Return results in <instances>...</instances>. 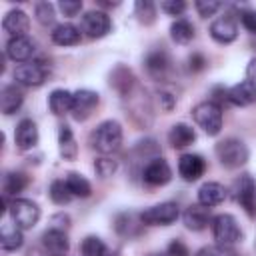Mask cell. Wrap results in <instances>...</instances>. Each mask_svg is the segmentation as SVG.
Segmentation results:
<instances>
[{
    "label": "cell",
    "instance_id": "obj_1",
    "mask_svg": "<svg viewBox=\"0 0 256 256\" xmlns=\"http://www.w3.org/2000/svg\"><path fill=\"white\" fill-rule=\"evenodd\" d=\"M90 144L100 154H112L122 144V126L116 120H104L96 126V130L90 136Z\"/></svg>",
    "mask_w": 256,
    "mask_h": 256
},
{
    "label": "cell",
    "instance_id": "obj_2",
    "mask_svg": "<svg viewBox=\"0 0 256 256\" xmlns=\"http://www.w3.org/2000/svg\"><path fill=\"white\" fill-rule=\"evenodd\" d=\"M216 156L224 168H240L248 162V146L238 138H224L216 144Z\"/></svg>",
    "mask_w": 256,
    "mask_h": 256
},
{
    "label": "cell",
    "instance_id": "obj_3",
    "mask_svg": "<svg viewBox=\"0 0 256 256\" xmlns=\"http://www.w3.org/2000/svg\"><path fill=\"white\" fill-rule=\"evenodd\" d=\"M192 116H194V122L208 136H216L220 132V128H222V108L212 100L196 104L192 108Z\"/></svg>",
    "mask_w": 256,
    "mask_h": 256
},
{
    "label": "cell",
    "instance_id": "obj_4",
    "mask_svg": "<svg viewBox=\"0 0 256 256\" xmlns=\"http://www.w3.org/2000/svg\"><path fill=\"white\" fill-rule=\"evenodd\" d=\"M212 236L216 244L232 246L242 238V230L232 214H218L216 218H212Z\"/></svg>",
    "mask_w": 256,
    "mask_h": 256
},
{
    "label": "cell",
    "instance_id": "obj_5",
    "mask_svg": "<svg viewBox=\"0 0 256 256\" xmlns=\"http://www.w3.org/2000/svg\"><path fill=\"white\" fill-rule=\"evenodd\" d=\"M10 216L12 222L20 228V230H30L38 224L40 220V208L36 202L26 200V198H16L10 204Z\"/></svg>",
    "mask_w": 256,
    "mask_h": 256
},
{
    "label": "cell",
    "instance_id": "obj_6",
    "mask_svg": "<svg viewBox=\"0 0 256 256\" xmlns=\"http://www.w3.org/2000/svg\"><path fill=\"white\" fill-rule=\"evenodd\" d=\"M178 216H180V210H178L176 202H160V204L144 210L140 214V220H142V224H148V226H168V224L176 222Z\"/></svg>",
    "mask_w": 256,
    "mask_h": 256
},
{
    "label": "cell",
    "instance_id": "obj_7",
    "mask_svg": "<svg viewBox=\"0 0 256 256\" xmlns=\"http://www.w3.org/2000/svg\"><path fill=\"white\" fill-rule=\"evenodd\" d=\"M112 30L110 16L102 10H90L82 16V32L90 38H102Z\"/></svg>",
    "mask_w": 256,
    "mask_h": 256
},
{
    "label": "cell",
    "instance_id": "obj_8",
    "mask_svg": "<svg viewBox=\"0 0 256 256\" xmlns=\"http://www.w3.org/2000/svg\"><path fill=\"white\" fill-rule=\"evenodd\" d=\"M234 200L248 212L252 214L256 208V184L250 174H242L234 182Z\"/></svg>",
    "mask_w": 256,
    "mask_h": 256
},
{
    "label": "cell",
    "instance_id": "obj_9",
    "mask_svg": "<svg viewBox=\"0 0 256 256\" xmlns=\"http://www.w3.org/2000/svg\"><path fill=\"white\" fill-rule=\"evenodd\" d=\"M142 178L150 186H164V184H168L172 180V170H170V166H168L166 160L154 158L142 170Z\"/></svg>",
    "mask_w": 256,
    "mask_h": 256
},
{
    "label": "cell",
    "instance_id": "obj_10",
    "mask_svg": "<svg viewBox=\"0 0 256 256\" xmlns=\"http://www.w3.org/2000/svg\"><path fill=\"white\" fill-rule=\"evenodd\" d=\"M48 76V70L38 64V62H26L16 66L14 70V80L24 84V86H40Z\"/></svg>",
    "mask_w": 256,
    "mask_h": 256
},
{
    "label": "cell",
    "instance_id": "obj_11",
    "mask_svg": "<svg viewBox=\"0 0 256 256\" xmlns=\"http://www.w3.org/2000/svg\"><path fill=\"white\" fill-rule=\"evenodd\" d=\"M226 98L234 106H250L252 102H256V82L252 78H246V80L234 84L226 92Z\"/></svg>",
    "mask_w": 256,
    "mask_h": 256
},
{
    "label": "cell",
    "instance_id": "obj_12",
    "mask_svg": "<svg viewBox=\"0 0 256 256\" xmlns=\"http://www.w3.org/2000/svg\"><path fill=\"white\" fill-rule=\"evenodd\" d=\"M98 106V94L92 90H78L74 92V102H72V116L74 120H86L92 110Z\"/></svg>",
    "mask_w": 256,
    "mask_h": 256
},
{
    "label": "cell",
    "instance_id": "obj_13",
    "mask_svg": "<svg viewBox=\"0 0 256 256\" xmlns=\"http://www.w3.org/2000/svg\"><path fill=\"white\" fill-rule=\"evenodd\" d=\"M42 248L48 256H64L70 248L68 236L60 228H50L42 234Z\"/></svg>",
    "mask_w": 256,
    "mask_h": 256
},
{
    "label": "cell",
    "instance_id": "obj_14",
    "mask_svg": "<svg viewBox=\"0 0 256 256\" xmlns=\"http://www.w3.org/2000/svg\"><path fill=\"white\" fill-rule=\"evenodd\" d=\"M206 170V162L200 154H182L178 160V174L186 180V182H194L198 180Z\"/></svg>",
    "mask_w": 256,
    "mask_h": 256
},
{
    "label": "cell",
    "instance_id": "obj_15",
    "mask_svg": "<svg viewBox=\"0 0 256 256\" xmlns=\"http://www.w3.org/2000/svg\"><path fill=\"white\" fill-rule=\"evenodd\" d=\"M14 144L20 150H30L38 144V128L30 118H24L16 124L14 130Z\"/></svg>",
    "mask_w": 256,
    "mask_h": 256
},
{
    "label": "cell",
    "instance_id": "obj_16",
    "mask_svg": "<svg viewBox=\"0 0 256 256\" xmlns=\"http://www.w3.org/2000/svg\"><path fill=\"white\" fill-rule=\"evenodd\" d=\"M36 50V44L28 38V36H18V38H10L6 44V56L14 62H26L32 58Z\"/></svg>",
    "mask_w": 256,
    "mask_h": 256
},
{
    "label": "cell",
    "instance_id": "obj_17",
    "mask_svg": "<svg viewBox=\"0 0 256 256\" xmlns=\"http://www.w3.org/2000/svg\"><path fill=\"white\" fill-rule=\"evenodd\" d=\"M210 36L220 44H230L238 36V26L230 16L218 18V20H214L210 24Z\"/></svg>",
    "mask_w": 256,
    "mask_h": 256
},
{
    "label": "cell",
    "instance_id": "obj_18",
    "mask_svg": "<svg viewBox=\"0 0 256 256\" xmlns=\"http://www.w3.org/2000/svg\"><path fill=\"white\" fill-rule=\"evenodd\" d=\"M28 26H30L28 14H26V12H22V10H18V8H16V10L6 12L4 20H2V28H4V32H8L12 38L26 36Z\"/></svg>",
    "mask_w": 256,
    "mask_h": 256
},
{
    "label": "cell",
    "instance_id": "obj_19",
    "mask_svg": "<svg viewBox=\"0 0 256 256\" xmlns=\"http://www.w3.org/2000/svg\"><path fill=\"white\" fill-rule=\"evenodd\" d=\"M226 198V188L218 182H204L198 190V202L206 208H212V206H218L222 204Z\"/></svg>",
    "mask_w": 256,
    "mask_h": 256
},
{
    "label": "cell",
    "instance_id": "obj_20",
    "mask_svg": "<svg viewBox=\"0 0 256 256\" xmlns=\"http://www.w3.org/2000/svg\"><path fill=\"white\" fill-rule=\"evenodd\" d=\"M72 102H74V94L64 88H56L48 96V108L56 116H64V114L72 112Z\"/></svg>",
    "mask_w": 256,
    "mask_h": 256
},
{
    "label": "cell",
    "instance_id": "obj_21",
    "mask_svg": "<svg viewBox=\"0 0 256 256\" xmlns=\"http://www.w3.org/2000/svg\"><path fill=\"white\" fill-rule=\"evenodd\" d=\"M182 220H184V226H186L188 230L198 232V230H204V228L208 226V222H210V212H208L206 206H202V204L190 206V208H186V212L182 214Z\"/></svg>",
    "mask_w": 256,
    "mask_h": 256
},
{
    "label": "cell",
    "instance_id": "obj_22",
    "mask_svg": "<svg viewBox=\"0 0 256 256\" xmlns=\"http://www.w3.org/2000/svg\"><path fill=\"white\" fill-rule=\"evenodd\" d=\"M196 140V132L192 126L180 122V124H174L168 132V142L172 144V148H186L190 146L192 142Z\"/></svg>",
    "mask_w": 256,
    "mask_h": 256
},
{
    "label": "cell",
    "instance_id": "obj_23",
    "mask_svg": "<svg viewBox=\"0 0 256 256\" xmlns=\"http://www.w3.org/2000/svg\"><path fill=\"white\" fill-rule=\"evenodd\" d=\"M58 148H60V156L64 160H76L78 156V144L74 140V134L70 130V126L62 124L58 130Z\"/></svg>",
    "mask_w": 256,
    "mask_h": 256
},
{
    "label": "cell",
    "instance_id": "obj_24",
    "mask_svg": "<svg viewBox=\"0 0 256 256\" xmlns=\"http://www.w3.org/2000/svg\"><path fill=\"white\" fill-rule=\"evenodd\" d=\"M52 42L58 46H74L80 42V28H76L74 24H58L52 30Z\"/></svg>",
    "mask_w": 256,
    "mask_h": 256
},
{
    "label": "cell",
    "instance_id": "obj_25",
    "mask_svg": "<svg viewBox=\"0 0 256 256\" xmlns=\"http://www.w3.org/2000/svg\"><path fill=\"white\" fill-rule=\"evenodd\" d=\"M22 100H24V96H22V92L14 84L4 86L2 92H0V108H2V112L6 116L8 114H14L22 106Z\"/></svg>",
    "mask_w": 256,
    "mask_h": 256
},
{
    "label": "cell",
    "instance_id": "obj_26",
    "mask_svg": "<svg viewBox=\"0 0 256 256\" xmlns=\"http://www.w3.org/2000/svg\"><path fill=\"white\" fill-rule=\"evenodd\" d=\"M24 242V236H22V230L16 226V224H4L2 230H0V248L4 252H12V250H18Z\"/></svg>",
    "mask_w": 256,
    "mask_h": 256
},
{
    "label": "cell",
    "instance_id": "obj_27",
    "mask_svg": "<svg viewBox=\"0 0 256 256\" xmlns=\"http://www.w3.org/2000/svg\"><path fill=\"white\" fill-rule=\"evenodd\" d=\"M168 68H170V60H168L166 52L154 50V52H150V54L146 56V70L150 72V76H154V78H164L166 72H168Z\"/></svg>",
    "mask_w": 256,
    "mask_h": 256
},
{
    "label": "cell",
    "instance_id": "obj_28",
    "mask_svg": "<svg viewBox=\"0 0 256 256\" xmlns=\"http://www.w3.org/2000/svg\"><path fill=\"white\" fill-rule=\"evenodd\" d=\"M170 36H172V40L178 42V44H188V42L194 38V26H192L188 20L178 18V20L172 22V26H170Z\"/></svg>",
    "mask_w": 256,
    "mask_h": 256
},
{
    "label": "cell",
    "instance_id": "obj_29",
    "mask_svg": "<svg viewBox=\"0 0 256 256\" xmlns=\"http://www.w3.org/2000/svg\"><path fill=\"white\" fill-rule=\"evenodd\" d=\"M66 184H68L72 196H78V198H88L90 192H92L90 182H88L84 176H80L78 172H70V174L66 176Z\"/></svg>",
    "mask_w": 256,
    "mask_h": 256
},
{
    "label": "cell",
    "instance_id": "obj_30",
    "mask_svg": "<svg viewBox=\"0 0 256 256\" xmlns=\"http://www.w3.org/2000/svg\"><path fill=\"white\" fill-rule=\"evenodd\" d=\"M48 194H50L52 202L58 204V206H64V204H68V202L72 200V192H70L66 180H54V182L50 184Z\"/></svg>",
    "mask_w": 256,
    "mask_h": 256
},
{
    "label": "cell",
    "instance_id": "obj_31",
    "mask_svg": "<svg viewBox=\"0 0 256 256\" xmlns=\"http://www.w3.org/2000/svg\"><path fill=\"white\" fill-rule=\"evenodd\" d=\"M4 192L6 194H18L28 186V178L22 172H8L4 176Z\"/></svg>",
    "mask_w": 256,
    "mask_h": 256
},
{
    "label": "cell",
    "instance_id": "obj_32",
    "mask_svg": "<svg viewBox=\"0 0 256 256\" xmlns=\"http://www.w3.org/2000/svg\"><path fill=\"white\" fill-rule=\"evenodd\" d=\"M108 250V246L98 238V236H86L80 244V252L82 256H104Z\"/></svg>",
    "mask_w": 256,
    "mask_h": 256
},
{
    "label": "cell",
    "instance_id": "obj_33",
    "mask_svg": "<svg viewBox=\"0 0 256 256\" xmlns=\"http://www.w3.org/2000/svg\"><path fill=\"white\" fill-rule=\"evenodd\" d=\"M134 10H136L138 20L144 22V24H152L154 18H156V6H154L150 0H140V2H136Z\"/></svg>",
    "mask_w": 256,
    "mask_h": 256
},
{
    "label": "cell",
    "instance_id": "obj_34",
    "mask_svg": "<svg viewBox=\"0 0 256 256\" xmlns=\"http://www.w3.org/2000/svg\"><path fill=\"white\" fill-rule=\"evenodd\" d=\"M34 16L42 26H48L54 22V6L50 2H38L34 8Z\"/></svg>",
    "mask_w": 256,
    "mask_h": 256
},
{
    "label": "cell",
    "instance_id": "obj_35",
    "mask_svg": "<svg viewBox=\"0 0 256 256\" xmlns=\"http://www.w3.org/2000/svg\"><path fill=\"white\" fill-rule=\"evenodd\" d=\"M196 256H236V252L232 250V246H222V244H212V246H204L196 252Z\"/></svg>",
    "mask_w": 256,
    "mask_h": 256
},
{
    "label": "cell",
    "instance_id": "obj_36",
    "mask_svg": "<svg viewBox=\"0 0 256 256\" xmlns=\"http://www.w3.org/2000/svg\"><path fill=\"white\" fill-rule=\"evenodd\" d=\"M94 170H96V174L100 178H108V176H112L116 172V162L112 158H98L94 162Z\"/></svg>",
    "mask_w": 256,
    "mask_h": 256
},
{
    "label": "cell",
    "instance_id": "obj_37",
    "mask_svg": "<svg viewBox=\"0 0 256 256\" xmlns=\"http://www.w3.org/2000/svg\"><path fill=\"white\" fill-rule=\"evenodd\" d=\"M222 8V4L220 2H216V0H198L196 2V10H198V14L200 16H212L214 12H218Z\"/></svg>",
    "mask_w": 256,
    "mask_h": 256
},
{
    "label": "cell",
    "instance_id": "obj_38",
    "mask_svg": "<svg viewBox=\"0 0 256 256\" xmlns=\"http://www.w3.org/2000/svg\"><path fill=\"white\" fill-rule=\"evenodd\" d=\"M160 8H162L166 14H170V16H180V14L186 10V4H184L182 0H164V2L160 4Z\"/></svg>",
    "mask_w": 256,
    "mask_h": 256
},
{
    "label": "cell",
    "instance_id": "obj_39",
    "mask_svg": "<svg viewBox=\"0 0 256 256\" xmlns=\"http://www.w3.org/2000/svg\"><path fill=\"white\" fill-rule=\"evenodd\" d=\"M240 20H242V26L248 30V32H252V34H256V10H242V14H240Z\"/></svg>",
    "mask_w": 256,
    "mask_h": 256
},
{
    "label": "cell",
    "instance_id": "obj_40",
    "mask_svg": "<svg viewBox=\"0 0 256 256\" xmlns=\"http://www.w3.org/2000/svg\"><path fill=\"white\" fill-rule=\"evenodd\" d=\"M58 6L64 12V16H76L82 10V2L80 0H62Z\"/></svg>",
    "mask_w": 256,
    "mask_h": 256
},
{
    "label": "cell",
    "instance_id": "obj_41",
    "mask_svg": "<svg viewBox=\"0 0 256 256\" xmlns=\"http://www.w3.org/2000/svg\"><path fill=\"white\" fill-rule=\"evenodd\" d=\"M166 256H190V252H188V248L184 246V242L172 240V242L168 244V248H166Z\"/></svg>",
    "mask_w": 256,
    "mask_h": 256
},
{
    "label": "cell",
    "instance_id": "obj_42",
    "mask_svg": "<svg viewBox=\"0 0 256 256\" xmlns=\"http://www.w3.org/2000/svg\"><path fill=\"white\" fill-rule=\"evenodd\" d=\"M204 64H206V60H204L202 54H192L190 56V70H202Z\"/></svg>",
    "mask_w": 256,
    "mask_h": 256
},
{
    "label": "cell",
    "instance_id": "obj_43",
    "mask_svg": "<svg viewBox=\"0 0 256 256\" xmlns=\"http://www.w3.org/2000/svg\"><path fill=\"white\" fill-rule=\"evenodd\" d=\"M160 102L164 106V110H170L174 104H176V96L168 94V92H160Z\"/></svg>",
    "mask_w": 256,
    "mask_h": 256
},
{
    "label": "cell",
    "instance_id": "obj_44",
    "mask_svg": "<svg viewBox=\"0 0 256 256\" xmlns=\"http://www.w3.org/2000/svg\"><path fill=\"white\" fill-rule=\"evenodd\" d=\"M26 256H48V254H46V252H44V254H42V252H40V250H30V252H28V254H26Z\"/></svg>",
    "mask_w": 256,
    "mask_h": 256
},
{
    "label": "cell",
    "instance_id": "obj_45",
    "mask_svg": "<svg viewBox=\"0 0 256 256\" xmlns=\"http://www.w3.org/2000/svg\"><path fill=\"white\" fill-rule=\"evenodd\" d=\"M104 256H118V252H116V250H110V248H108V250H106V254H104Z\"/></svg>",
    "mask_w": 256,
    "mask_h": 256
},
{
    "label": "cell",
    "instance_id": "obj_46",
    "mask_svg": "<svg viewBox=\"0 0 256 256\" xmlns=\"http://www.w3.org/2000/svg\"><path fill=\"white\" fill-rule=\"evenodd\" d=\"M148 256H166V254H162V252H152V254H148Z\"/></svg>",
    "mask_w": 256,
    "mask_h": 256
}]
</instances>
